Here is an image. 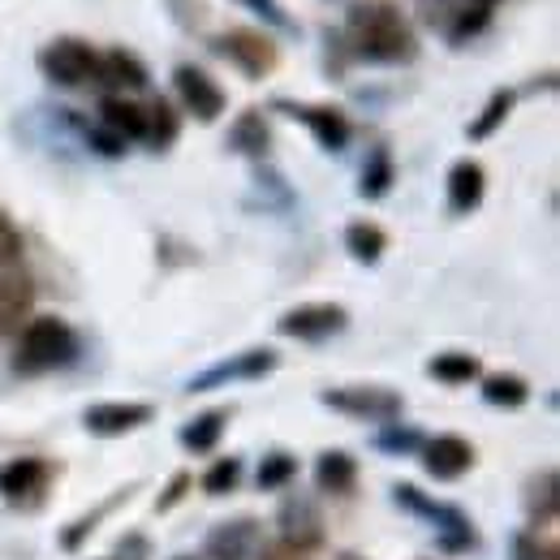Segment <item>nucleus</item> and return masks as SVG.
Returning <instances> with one entry per match:
<instances>
[{
    "instance_id": "c85d7f7f",
    "label": "nucleus",
    "mask_w": 560,
    "mask_h": 560,
    "mask_svg": "<svg viewBox=\"0 0 560 560\" xmlns=\"http://www.w3.org/2000/svg\"><path fill=\"white\" fill-rule=\"evenodd\" d=\"M557 488H560L557 470H544L539 479H530L526 509H530V517H535V522H552V517H557V500H560Z\"/></svg>"
},
{
    "instance_id": "7c9ffc66",
    "label": "nucleus",
    "mask_w": 560,
    "mask_h": 560,
    "mask_svg": "<svg viewBox=\"0 0 560 560\" xmlns=\"http://www.w3.org/2000/svg\"><path fill=\"white\" fill-rule=\"evenodd\" d=\"M293 475H298V462H293L289 453H272V457H264V466H259V488L277 491V488H284Z\"/></svg>"
},
{
    "instance_id": "bb28decb",
    "label": "nucleus",
    "mask_w": 560,
    "mask_h": 560,
    "mask_svg": "<svg viewBox=\"0 0 560 560\" xmlns=\"http://www.w3.org/2000/svg\"><path fill=\"white\" fill-rule=\"evenodd\" d=\"M427 371H431L435 380H444V384H470V380L483 375V366H479L475 353H435V358L427 362Z\"/></svg>"
},
{
    "instance_id": "6e6552de",
    "label": "nucleus",
    "mask_w": 560,
    "mask_h": 560,
    "mask_svg": "<svg viewBox=\"0 0 560 560\" xmlns=\"http://www.w3.org/2000/svg\"><path fill=\"white\" fill-rule=\"evenodd\" d=\"M173 86H177V100L186 104V113L195 121H203V126L220 121V113H224L229 100H224V91L215 86L211 73H203L199 66H177L173 70Z\"/></svg>"
},
{
    "instance_id": "dca6fc26",
    "label": "nucleus",
    "mask_w": 560,
    "mask_h": 560,
    "mask_svg": "<svg viewBox=\"0 0 560 560\" xmlns=\"http://www.w3.org/2000/svg\"><path fill=\"white\" fill-rule=\"evenodd\" d=\"M488 195V173L479 160H457L448 168V211L453 215H470Z\"/></svg>"
},
{
    "instance_id": "6ab92c4d",
    "label": "nucleus",
    "mask_w": 560,
    "mask_h": 560,
    "mask_svg": "<svg viewBox=\"0 0 560 560\" xmlns=\"http://www.w3.org/2000/svg\"><path fill=\"white\" fill-rule=\"evenodd\" d=\"M229 147L237 151V155H250V160H264L268 155V147H272V130H268V117L259 113V108H246L237 121H233V130H229Z\"/></svg>"
},
{
    "instance_id": "ddd939ff",
    "label": "nucleus",
    "mask_w": 560,
    "mask_h": 560,
    "mask_svg": "<svg viewBox=\"0 0 560 560\" xmlns=\"http://www.w3.org/2000/svg\"><path fill=\"white\" fill-rule=\"evenodd\" d=\"M48 479H52V466L44 457H13L9 466H0V495L9 504L35 500L39 491L48 488Z\"/></svg>"
},
{
    "instance_id": "4468645a",
    "label": "nucleus",
    "mask_w": 560,
    "mask_h": 560,
    "mask_svg": "<svg viewBox=\"0 0 560 560\" xmlns=\"http://www.w3.org/2000/svg\"><path fill=\"white\" fill-rule=\"evenodd\" d=\"M259 548V522L255 517H237V522H224L208 535V560H250Z\"/></svg>"
},
{
    "instance_id": "f257e3e1",
    "label": "nucleus",
    "mask_w": 560,
    "mask_h": 560,
    "mask_svg": "<svg viewBox=\"0 0 560 560\" xmlns=\"http://www.w3.org/2000/svg\"><path fill=\"white\" fill-rule=\"evenodd\" d=\"M350 61L366 66H410L419 57V35L393 0H358L346 9V26L337 31Z\"/></svg>"
},
{
    "instance_id": "37998d69",
    "label": "nucleus",
    "mask_w": 560,
    "mask_h": 560,
    "mask_svg": "<svg viewBox=\"0 0 560 560\" xmlns=\"http://www.w3.org/2000/svg\"><path fill=\"white\" fill-rule=\"evenodd\" d=\"M182 560H186V557H182Z\"/></svg>"
},
{
    "instance_id": "a878e982",
    "label": "nucleus",
    "mask_w": 560,
    "mask_h": 560,
    "mask_svg": "<svg viewBox=\"0 0 560 560\" xmlns=\"http://www.w3.org/2000/svg\"><path fill=\"white\" fill-rule=\"evenodd\" d=\"M488 22H491V9L488 4H475V0H466L462 4V13L448 22V31H444V39L453 44V48H466L475 35H483L488 31Z\"/></svg>"
},
{
    "instance_id": "58836bf2",
    "label": "nucleus",
    "mask_w": 560,
    "mask_h": 560,
    "mask_svg": "<svg viewBox=\"0 0 560 560\" xmlns=\"http://www.w3.org/2000/svg\"><path fill=\"white\" fill-rule=\"evenodd\" d=\"M264 560H306V552H298L293 544L277 539V544H268V548H264Z\"/></svg>"
},
{
    "instance_id": "4c0bfd02",
    "label": "nucleus",
    "mask_w": 560,
    "mask_h": 560,
    "mask_svg": "<svg viewBox=\"0 0 560 560\" xmlns=\"http://www.w3.org/2000/svg\"><path fill=\"white\" fill-rule=\"evenodd\" d=\"M186 488H190V475H177V479L168 483V491H164V495L155 500V509H173V504H177V500L186 495Z\"/></svg>"
},
{
    "instance_id": "393cba45",
    "label": "nucleus",
    "mask_w": 560,
    "mask_h": 560,
    "mask_svg": "<svg viewBox=\"0 0 560 560\" xmlns=\"http://www.w3.org/2000/svg\"><path fill=\"white\" fill-rule=\"evenodd\" d=\"M177 135H182V117L173 113V104L168 100H155L151 108H147V139L155 151H168L173 142H177Z\"/></svg>"
},
{
    "instance_id": "a19ab883",
    "label": "nucleus",
    "mask_w": 560,
    "mask_h": 560,
    "mask_svg": "<svg viewBox=\"0 0 560 560\" xmlns=\"http://www.w3.org/2000/svg\"><path fill=\"white\" fill-rule=\"evenodd\" d=\"M475 4H488V9H491V4H500V0H475Z\"/></svg>"
},
{
    "instance_id": "f8f14e48",
    "label": "nucleus",
    "mask_w": 560,
    "mask_h": 560,
    "mask_svg": "<svg viewBox=\"0 0 560 560\" xmlns=\"http://www.w3.org/2000/svg\"><path fill=\"white\" fill-rule=\"evenodd\" d=\"M151 406L147 401H100L91 406L82 422L91 435H126V431H139L142 422H151Z\"/></svg>"
},
{
    "instance_id": "f704fd0d",
    "label": "nucleus",
    "mask_w": 560,
    "mask_h": 560,
    "mask_svg": "<svg viewBox=\"0 0 560 560\" xmlns=\"http://www.w3.org/2000/svg\"><path fill=\"white\" fill-rule=\"evenodd\" d=\"M242 4H246L250 13H259V18H264L272 31H280V35H298V22L280 9V0H242Z\"/></svg>"
},
{
    "instance_id": "c9c22d12",
    "label": "nucleus",
    "mask_w": 560,
    "mask_h": 560,
    "mask_svg": "<svg viewBox=\"0 0 560 560\" xmlns=\"http://www.w3.org/2000/svg\"><path fill=\"white\" fill-rule=\"evenodd\" d=\"M82 135H86V142H91L100 155H108V160L126 151V139H117V135H113V130H104V126H82Z\"/></svg>"
},
{
    "instance_id": "2eb2a0df",
    "label": "nucleus",
    "mask_w": 560,
    "mask_h": 560,
    "mask_svg": "<svg viewBox=\"0 0 560 560\" xmlns=\"http://www.w3.org/2000/svg\"><path fill=\"white\" fill-rule=\"evenodd\" d=\"M422 466H427V475L431 479H462L470 466H475V448H470V440H462V435H435L431 444H427V457H422Z\"/></svg>"
},
{
    "instance_id": "5701e85b",
    "label": "nucleus",
    "mask_w": 560,
    "mask_h": 560,
    "mask_svg": "<svg viewBox=\"0 0 560 560\" xmlns=\"http://www.w3.org/2000/svg\"><path fill=\"white\" fill-rule=\"evenodd\" d=\"M353 479H358V466H353L350 453H341V448H332V453H319V462H315V483L319 491H350Z\"/></svg>"
},
{
    "instance_id": "9d476101",
    "label": "nucleus",
    "mask_w": 560,
    "mask_h": 560,
    "mask_svg": "<svg viewBox=\"0 0 560 560\" xmlns=\"http://www.w3.org/2000/svg\"><path fill=\"white\" fill-rule=\"evenodd\" d=\"M35 306V280L22 264L0 268V341L22 332V319Z\"/></svg>"
},
{
    "instance_id": "0eeeda50",
    "label": "nucleus",
    "mask_w": 560,
    "mask_h": 560,
    "mask_svg": "<svg viewBox=\"0 0 560 560\" xmlns=\"http://www.w3.org/2000/svg\"><path fill=\"white\" fill-rule=\"evenodd\" d=\"M272 108L284 113V117H293V121H302L324 151H346V147H350V121H346L341 108H328V104H298V100H272Z\"/></svg>"
},
{
    "instance_id": "ea45409f",
    "label": "nucleus",
    "mask_w": 560,
    "mask_h": 560,
    "mask_svg": "<svg viewBox=\"0 0 560 560\" xmlns=\"http://www.w3.org/2000/svg\"><path fill=\"white\" fill-rule=\"evenodd\" d=\"M517 560H557V548H535L530 539H517Z\"/></svg>"
},
{
    "instance_id": "e433bc0d",
    "label": "nucleus",
    "mask_w": 560,
    "mask_h": 560,
    "mask_svg": "<svg viewBox=\"0 0 560 560\" xmlns=\"http://www.w3.org/2000/svg\"><path fill=\"white\" fill-rule=\"evenodd\" d=\"M380 448H393V453H410V448H419V431H401V427H388V431H380V440H375Z\"/></svg>"
},
{
    "instance_id": "aec40b11",
    "label": "nucleus",
    "mask_w": 560,
    "mask_h": 560,
    "mask_svg": "<svg viewBox=\"0 0 560 560\" xmlns=\"http://www.w3.org/2000/svg\"><path fill=\"white\" fill-rule=\"evenodd\" d=\"M393 182H397V168H393V151H388V147H375V151L366 155V164H362V182H358V195H362L366 203H375V199H384V195L393 190Z\"/></svg>"
},
{
    "instance_id": "7ed1b4c3",
    "label": "nucleus",
    "mask_w": 560,
    "mask_h": 560,
    "mask_svg": "<svg viewBox=\"0 0 560 560\" xmlns=\"http://www.w3.org/2000/svg\"><path fill=\"white\" fill-rule=\"evenodd\" d=\"M35 66H39V73H44L48 82L70 86V91L95 86V82L104 78V73H100V52H95L86 39H78V35H61V39L44 44L39 57H35Z\"/></svg>"
},
{
    "instance_id": "72a5a7b5",
    "label": "nucleus",
    "mask_w": 560,
    "mask_h": 560,
    "mask_svg": "<svg viewBox=\"0 0 560 560\" xmlns=\"http://www.w3.org/2000/svg\"><path fill=\"white\" fill-rule=\"evenodd\" d=\"M168 4V18L182 26V31H203L208 22V0H164Z\"/></svg>"
},
{
    "instance_id": "9b49d317",
    "label": "nucleus",
    "mask_w": 560,
    "mask_h": 560,
    "mask_svg": "<svg viewBox=\"0 0 560 560\" xmlns=\"http://www.w3.org/2000/svg\"><path fill=\"white\" fill-rule=\"evenodd\" d=\"M272 366H277V350H268V346L264 350H246L237 353V358H229V362H215L203 375H195L186 384V393H208V388L224 384V380H264Z\"/></svg>"
},
{
    "instance_id": "4be33fe9",
    "label": "nucleus",
    "mask_w": 560,
    "mask_h": 560,
    "mask_svg": "<svg viewBox=\"0 0 560 560\" xmlns=\"http://www.w3.org/2000/svg\"><path fill=\"white\" fill-rule=\"evenodd\" d=\"M513 108H517V91H513V86H500V91H491V100L483 104V113L470 121V130H466V135H470L475 142L491 139V135H495V130L509 121V113H513Z\"/></svg>"
},
{
    "instance_id": "39448f33",
    "label": "nucleus",
    "mask_w": 560,
    "mask_h": 560,
    "mask_svg": "<svg viewBox=\"0 0 560 560\" xmlns=\"http://www.w3.org/2000/svg\"><path fill=\"white\" fill-rule=\"evenodd\" d=\"M346 324H350V311L341 302H306V306H293L280 315L277 332L289 341H328V337L346 332Z\"/></svg>"
},
{
    "instance_id": "f03ea898",
    "label": "nucleus",
    "mask_w": 560,
    "mask_h": 560,
    "mask_svg": "<svg viewBox=\"0 0 560 560\" xmlns=\"http://www.w3.org/2000/svg\"><path fill=\"white\" fill-rule=\"evenodd\" d=\"M78 358V332L57 315H39L18 332V353H13V371L18 375H48L61 371Z\"/></svg>"
},
{
    "instance_id": "cd10ccee",
    "label": "nucleus",
    "mask_w": 560,
    "mask_h": 560,
    "mask_svg": "<svg viewBox=\"0 0 560 560\" xmlns=\"http://www.w3.org/2000/svg\"><path fill=\"white\" fill-rule=\"evenodd\" d=\"M224 422H229V410H208V415H199L190 427H182V444L195 448V453H211V448L220 444V435H224Z\"/></svg>"
},
{
    "instance_id": "f3484780",
    "label": "nucleus",
    "mask_w": 560,
    "mask_h": 560,
    "mask_svg": "<svg viewBox=\"0 0 560 560\" xmlns=\"http://www.w3.org/2000/svg\"><path fill=\"white\" fill-rule=\"evenodd\" d=\"M100 126L113 130L117 139L126 142H142L147 139V108L126 100V95H104L100 100Z\"/></svg>"
},
{
    "instance_id": "412c9836",
    "label": "nucleus",
    "mask_w": 560,
    "mask_h": 560,
    "mask_svg": "<svg viewBox=\"0 0 560 560\" xmlns=\"http://www.w3.org/2000/svg\"><path fill=\"white\" fill-rule=\"evenodd\" d=\"M346 250H350L358 264H380L384 259V250H388V233L380 229V224H371V220H353L350 229H346Z\"/></svg>"
},
{
    "instance_id": "c756f323",
    "label": "nucleus",
    "mask_w": 560,
    "mask_h": 560,
    "mask_svg": "<svg viewBox=\"0 0 560 560\" xmlns=\"http://www.w3.org/2000/svg\"><path fill=\"white\" fill-rule=\"evenodd\" d=\"M462 4L466 0H415V9H419V22L427 26V31H448V22L462 13Z\"/></svg>"
},
{
    "instance_id": "20e7f679",
    "label": "nucleus",
    "mask_w": 560,
    "mask_h": 560,
    "mask_svg": "<svg viewBox=\"0 0 560 560\" xmlns=\"http://www.w3.org/2000/svg\"><path fill=\"white\" fill-rule=\"evenodd\" d=\"M211 52L224 57V61H233L250 82L268 78V73L280 66V48L272 44V35H264V31H255V26H233V31L215 35V39H211Z\"/></svg>"
},
{
    "instance_id": "b1692460",
    "label": "nucleus",
    "mask_w": 560,
    "mask_h": 560,
    "mask_svg": "<svg viewBox=\"0 0 560 560\" xmlns=\"http://www.w3.org/2000/svg\"><path fill=\"white\" fill-rule=\"evenodd\" d=\"M483 401H488V406H500V410H517V406L530 401V384H526L522 375H509V371L483 375Z\"/></svg>"
},
{
    "instance_id": "2f4dec72",
    "label": "nucleus",
    "mask_w": 560,
    "mask_h": 560,
    "mask_svg": "<svg viewBox=\"0 0 560 560\" xmlns=\"http://www.w3.org/2000/svg\"><path fill=\"white\" fill-rule=\"evenodd\" d=\"M237 479H242V462L237 457H220L208 475H203V491L208 495H224V491L237 488Z\"/></svg>"
},
{
    "instance_id": "423d86ee",
    "label": "nucleus",
    "mask_w": 560,
    "mask_h": 560,
    "mask_svg": "<svg viewBox=\"0 0 560 560\" xmlns=\"http://www.w3.org/2000/svg\"><path fill=\"white\" fill-rule=\"evenodd\" d=\"M319 401L332 406V410H341V415H350V419H366V422H393L401 419V410H406L401 393L380 388V384H371V388H332Z\"/></svg>"
},
{
    "instance_id": "a211bd4d",
    "label": "nucleus",
    "mask_w": 560,
    "mask_h": 560,
    "mask_svg": "<svg viewBox=\"0 0 560 560\" xmlns=\"http://www.w3.org/2000/svg\"><path fill=\"white\" fill-rule=\"evenodd\" d=\"M100 73H104L100 78L104 86H121V91H147V82H151L147 66H142L130 48H108L100 57Z\"/></svg>"
},
{
    "instance_id": "473e14b6",
    "label": "nucleus",
    "mask_w": 560,
    "mask_h": 560,
    "mask_svg": "<svg viewBox=\"0 0 560 560\" xmlns=\"http://www.w3.org/2000/svg\"><path fill=\"white\" fill-rule=\"evenodd\" d=\"M22 250H26V242H22V229L13 224V215L0 208V268H9V264H22Z\"/></svg>"
},
{
    "instance_id": "79ce46f5",
    "label": "nucleus",
    "mask_w": 560,
    "mask_h": 560,
    "mask_svg": "<svg viewBox=\"0 0 560 560\" xmlns=\"http://www.w3.org/2000/svg\"><path fill=\"white\" fill-rule=\"evenodd\" d=\"M337 560H362V557H353V552H346V557H337Z\"/></svg>"
},
{
    "instance_id": "1a4fd4ad",
    "label": "nucleus",
    "mask_w": 560,
    "mask_h": 560,
    "mask_svg": "<svg viewBox=\"0 0 560 560\" xmlns=\"http://www.w3.org/2000/svg\"><path fill=\"white\" fill-rule=\"evenodd\" d=\"M277 522H280V539L293 544L298 552H311V548L324 544V513H319V504L311 495H298V491L284 495Z\"/></svg>"
}]
</instances>
